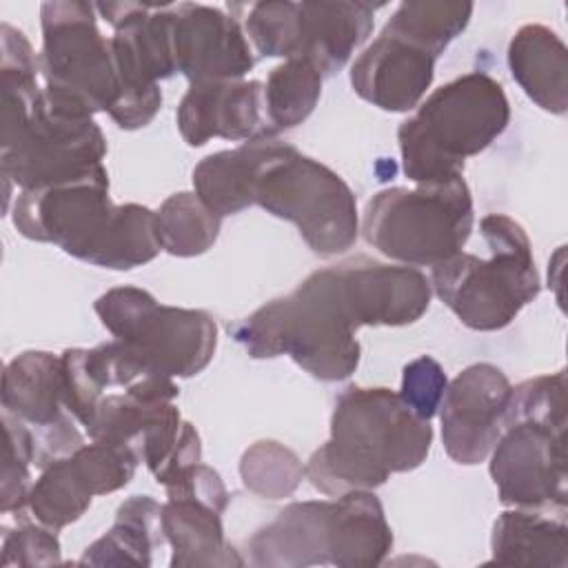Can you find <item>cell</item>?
Listing matches in <instances>:
<instances>
[{
    "mask_svg": "<svg viewBox=\"0 0 568 568\" xmlns=\"http://www.w3.org/2000/svg\"><path fill=\"white\" fill-rule=\"evenodd\" d=\"M433 444V426L390 388L348 386L331 415L328 439L304 464L306 479L324 495L375 490L395 473L419 468Z\"/></svg>",
    "mask_w": 568,
    "mask_h": 568,
    "instance_id": "1",
    "label": "cell"
},
{
    "mask_svg": "<svg viewBox=\"0 0 568 568\" xmlns=\"http://www.w3.org/2000/svg\"><path fill=\"white\" fill-rule=\"evenodd\" d=\"M359 331L331 266L313 271L288 295L275 297L229 333L255 359L288 355L322 382H339L359 364Z\"/></svg>",
    "mask_w": 568,
    "mask_h": 568,
    "instance_id": "2",
    "label": "cell"
},
{
    "mask_svg": "<svg viewBox=\"0 0 568 568\" xmlns=\"http://www.w3.org/2000/svg\"><path fill=\"white\" fill-rule=\"evenodd\" d=\"M566 410L564 371L513 386L504 428L488 455L501 504L566 513Z\"/></svg>",
    "mask_w": 568,
    "mask_h": 568,
    "instance_id": "3",
    "label": "cell"
},
{
    "mask_svg": "<svg viewBox=\"0 0 568 568\" xmlns=\"http://www.w3.org/2000/svg\"><path fill=\"white\" fill-rule=\"evenodd\" d=\"M390 548L393 530L373 490L293 501L248 541L251 564L271 568H371Z\"/></svg>",
    "mask_w": 568,
    "mask_h": 568,
    "instance_id": "4",
    "label": "cell"
},
{
    "mask_svg": "<svg viewBox=\"0 0 568 568\" xmlns=\"http://www.w3.org/2000/svg\"><path fill=\"white\" fill-rule=\"evenodd\" d=\"M510 104L499 80L464 73L435 89L397 129L402 171L415 184L459 175L508 126Z\"/></svg>",
    "mask_w": 568,
    "mask_h": 568,
    "instance_id": "5",
    "label": "cell"
},
{
    "mask_svg": "<svg viewBox=\"0 0 568 568\" xmlns=\"http://www.w3.org/2000/svg\"><path fill=\"white\" fill-rule=\"evenodd\" d=\"M479 233L490 255L479 257L462 251L433 266L430 288L464 326L499 331L539 295L541 280L532 244L519 222L490 213L481 217Z\"/></svg>",
    "mask_w": 568,
    "mask_h": 568,
    "instance_id": "6",
    "label": "cell"
},
{
    "mask_svg": "<svg viewBox=\"0 0 568 568\" xmlns=\"http://www.w3.org/2000/svg\"><path fill=\"white\" fill-rule=\"evenodd\" d=\"M253 204L295 224L320 257L346 253L359 233L357 200L344 178L275 138L260 140Z\"/></svg>",
    "mask_w": 568,
    "mask_h": 568,
    "instance_id": "7",
    "label": "cell"
},
{
    "mask_svg": "<svg viewBox=\"0 0 568 568\" xmlns=\"http://www.w3.org/2000/svg\"><path fill=\"white\" fill-rule=\"evenodd\" d=\"M473 222V195L459 173L415 189H382L368 200L359 231L388 260L433 268L462 253Z\"/></svg>",
    "mask_w": 568,
    "mask_h": 568,
    "instance_id": "8",
    "label": "cell"
},
{
    "mask_svg": "<svg viewBox=\"0 0 568 568\" xmlns=\"http://www.w3.org/2000/svg\"><path fill=\"white\" fill-rule=\"evenodd\" d=\"M95 4L53 0L40 7V73L44 100L73 118L111 113L122 95L111 42L100 33Z\"/></svg>",
    "mask_w": 568,
    "mask_h": 568,
    "instance_id": "9",
    "label": "cell"
},
{
    "mask_svg": "<svg viewBox=\"0 0 568 568\" xmlns=\"http://www.w3.org/2000/svg\"><path fill=\"white\" fill-rule=\"evenodd\" d=\"M102 326L169 377L202 373L217 348V324L200 308L160 304L138 286H115L93 304Z\"/></svg>",
    "mask_w": 568,
    "mask_h": 568,
    "instance_id": "10",
    "label": "cell"
},
{
    "mask_svg": "<svg viewBox=\"0 0 568 568\" xmlns=\"http://www.w3.org/2000/svg\"><path fill=\"white\" fill-rule=\"evenodd\" d=\"M173 4L98 2L95 11L113 27L111 53L122 95L109 118L126 131L146 126L162 106L160 80L178 73L171 40Z\"/></svg>",
    "mask_w": 568,
    "mask_h": 568,
    "instance_id": "11",
    "label": "cell"
},
{
    "mask_svg": "<svg viewBox=\"0 0 568 568\" xmlns=\"http://www.w3.org/2000/svg\"><path fill=\"white\" fill-rule=\"evenodd\" d=\"M120 206L109 197V173L95 171L42 189L20 191L11 220L20 235L60 246L67 255L102 264Z\"/></svg>",
    "mask_w": 568,
    "mask_h": 568,
    "instance_id": "12",
    "label": "cell"
},
{
    "mask_svg": "<svg viewBox=\"0 0 568 568\" xmlns=\"http://www.w3.org/2000/svg\"><path fill=\"white\" fill-rule=\"evenodd\" d=\"M104 155L106 140L93 118L53 111L42 98L27 126L0 144L7 204L11 186L29 191L75 180L102 166Z\"/></svg>",
    "mask_w": 568,
    "mask_h": 568,
    "instance_id": "13",
    "label": "cell"
},
{
    "mask_svg": "<svg viewBox=\"0 0 568 568\" xmlns=\"http://www.w3.org/2000/svg\"><path fill=\"white\" fill-rule=\"evenodd\" d=\"M162 504V530L171 544V568H229L244 566V559L226 541L222 515L229 493L211 466L195 462L173 475Z\"/></svg>",
    "mask_w": 568,
    "mask_h": 568,
    "instance_id": "14",
    "label": "cell"
},
{
    "mask_svg": "<svg viewBox=\"0 0 568 568\" xmlns=\"http://www.w3.org/2000/svg\"><path fill=\"white\" fill-rule=\"evenodd\" d=\"M2 410L22 419L36 437V466L71 455L84 444L62 397V362L47 351H24L2 373Z\"/></svg>",
    "mask_w": 568,
    "mask_h": 568,
    "instance_id": "15",
    "label": "cell"
},
{
    "mask_svg": "<svg viewBox=\"0 0 568 568\" xmlns=\"http://www.w3.org/2000/svg\"><path fill=\"white\" fill-rule=\"evenodd\" d=\"M513 384L488 362L470 364L448 382L439 404L442 442L446 455L464 466L488 459L510 404Z\"/></svg>",
    "mask_w": 568,
    "mask_h": 568,
    "instance_id": "16",
    "label": "cell"
},
{
    "mask_svg": "<svg viewBox=\"0 0 568 568\" xmlns=\"http://www.w3.org/2000/svg\"><path fill=\"white\" fill-rule=\"evenodd\" d=\"M171 40L175 69L191 84L242 80L255 64L244 27L217 7L173 4Z\"/></svg>",
    "mask_w": 568,
    "mask_h": 568,
    "instance_id": "17",
    "label": "cell"
},
{
    "mask_svg": "<svg viewBox=\"0 0 568 568\" xmlns=\"http://www.w3.org/2000/svg\"><path fill=\"white\" fill-rule=\"evenodd\" d=\"M435 60L419 42L384 27L351 67L353 91L373 106L406 113L419 106L433 84Z\"/></svg>",
    "mask_w": 568,
    "mask_h": 568,
    "instance_id": "18",
    "label": "cell"
},
{
    "mask_svg": "<svg viewBox=\"0 0 568 568\" xmlns=\"http://www.w3.org/2000/svg\"><path fill=\"white\" fill-rule=\"evenodd\" d=\"M359 326H406L430 306V280L415 266H397L355 255L333 264Z\"/></svg>",
    "mask_w": 568,
    "mask_h": 568,
    "instance_id": "19",
    "label": "cell"
},
{
    "mask_svg": "<svg viewBox=\"0 0 568 568\" xmlns=\"http://www.w3.org/2000/svg\"><path fill=\"white\" fill-rule=\"evenodd\" d=\"M175 120L189 146H202L211 138L242 142L275 138L260 80L195 82L182 95Z\"/></svg>",
    "mask_w": 568,
    "mask_h": 568,
    "instance_id": "20",
    "label": "cell"
},
{
    "mask_svg": "<svg viewBox=\"0 0 568 568\" xmlns=\"http://www.w3.org/2000/svg\"><path fill=\"white\" fill-rule=\"evenodd\" d=\"M371 2H297L293 58L308 60L322 75L337 73L375 27Z\"/></svg>",
    "mask_w": 568,
    "mask_h": 568,
    "instance_id": "21",
    "label": "cell"
},
{
    "mask_svg": "<svg viewBox=\"0 0 568 568\" xmlns=\"http://www.w3.org/2000/svg\"><path fill=\"white\" fill-rule=\"evenodd\" d=\"M508 69L521 91L544 111L568 109V49L546 24H524L508 42Z\"/></svg>",
    "mask_w": 568,
    "mask_h": 568,
    "instance_id": "22",
    "label": "cell"
},
{
    "mask_svg": "<svg viewBox=\"0 0 568 568\" xmlns=\"http://www.w3.org/2000/svg\"><path fill=\"white\" fill-rule=\"evenodd\" d=\"M493 564L568 568V524L564 510L515 508L497 517L490 537Z\"/></svg>",
    "mask_w": 568,
    "mask_h": 568,
    "instance_id": "23",
    "label": "cell"
},
{
    "mask_svg": "<svg viewBox=\"0 0 568 568\" xmlns=\"http://www.w3.org/2000/svg\"><path fill=\"white\" fill-rule=\"evenodd\" d=\"M164 541L162 506L149 495H133L120 504L113 526L84 550L80 564L146 568Z\"/></svg>",
    "mask_w": 568,
    "mask_h": 568,
    "instance_id": "24",
    "label": "cell"
},
{
    "mask_svg": "<svg viewBox=\"0 0 568 568\" xmlns=\"http://www.w3.org/2000/svg\"><path fill=\"white\" fill-rule=\"evenodd\" d=\"M260 140L202 158L193 169V193L220 217L253 206V173Z\"/></svg>",
    "mask_w": 568,
    "mask_h": 568,
    "instance_id": "25",
    "label": "cell"
},
{
    "mask_svg": "<svg viewBox=\"0 0 568 568\" xmlns=\"http://www.w3.org/2000/svg\"><path fill=\"white\" fill-rule=\"evenodd\" d=\"M95 493L73 459V455L60 457L40 470L33 481L27 508L36 521L60 530L78 521L91 506Z\"/></svg>",
    "mask_w": 568,
    "mask_h": 568,
    "instance_id": "26",
    "label": "cell"
},
{
    "mask_svg": "<svg viewBox=\"0 0 568 568\" xmlns=\"http://www.w3.org/2000/svg\"><path fill=\"white\" fill-rule=\"evenodd\" d=\"M155 226L162 251L175 257H195L215 244L222 217L195 193L180 191L169 195L155 211Z\"/></svg>",
    "mask_w": 568,
    "mask_h": 568,
    "instance_id": "27",
    "label": "cell"
},
{
    "mask_svg": "<svg viewBox=\"0 0 568 568\" xmlns=\"http://www.w3.org/2000/svg\"><path fill=\"white\" fill-rule=\"evenodd\" d=\"M322 73L302 58L277 64L264 84L266 120L277 135L284 129L302 124L320 102Z\"/></svg>",
    "mask_w": 568,
    "mask_h": 568,
    "instance_id": "28",
    "label": "cell"
},
{
    "mask_svg": "<svg viewBox=\"0 0 568 568\" xmlns=\"http://www.w3.org/2000/svg\"><path fill=\"white\" fill-rule=\"evenodd\" d=\"M473 9V2H402L388 18L386 27L419 42L439 58L468 27Z\"/></svg>",
    "mask_w": 568,
    "mask_h": 568,
    "instance_id": "29",
    "label": "cell"
},
{
    "mask_svg": "<svg viewBox=\"0 0 568 568\" xmlns=\"http://www.w3.org/2000/svg\"><path fill=\"white\" fill-rule=\"evenodd\" d=\"M242 484L266 499L293 495L306 477L300 457L275 439H260L248 446L240 459Z\"/></svg>",
    "mask_w": 568,
    "mask_h": 568,
    "instance_id": "30",
    "label": "cell"
},
{
    "mask_svg": "<svg viewBox=\"0 0 568 568\" xmlns=\"http://www.w3.org/2000/svg\"><path fill=\"white\" fill-rule=\"evenodd\" d=\"M4 446H2V475H0V510L4 515L27 508L31 493V466L36 464L33 430L16 415L2 410Z\"/></svg>",
    "mask_w": 568,
    "mask_h": 568,
    "instance_id": "31",
    "label": "cell"
},
{
    "mask_svg": "<svg viewBox=\"0 0 568 568\" xmlns=\"http://www.w3.org/2000/svg\"><path fill=\"white\" fill-rule=\"evenodd\" d=\"M244 16V33L264 58H293L297 2L268 0L253 2Z\"/></svg>",
    "mask_w": 568,
    "mask_h": 568,
    "instance_id": "32",
    "label": "cell"
},
{
    "mask_svg": "<svg viewBox=\"0 0 568 568\" xmlns=\"http://www.w3.org/2000/svg\"><path fill=\"white\" fill-rule=\"evenodd\" d=\"M448 379L437 359L422 355L404 366L399 397L422 419H433L444 399Z\"/></svg>",
    "mask_w": 568,
    "mask_h": 568,
    "instance_id": "33",
    "label": "cell"
},
{
    "mask_svg": "<svg viewBox=\"0 0 568 568\" xmlns=\"http://www.w3.org/2000/svg\"><path fill=\"white\" fill-rule=\"evenodd\" d=\"M58 530L36 521H22L16 530L4 532L2 566H53L60 564Z\"/></svg>",
    "mask_w": 568,
    "mask_h": 568,
    "instance_id": "34",
    "label": "cell"
}]
</instances>
